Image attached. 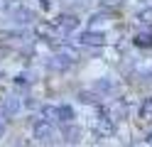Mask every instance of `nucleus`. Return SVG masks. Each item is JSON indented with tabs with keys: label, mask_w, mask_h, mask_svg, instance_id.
I'll use <instances>...</instances> for the list:
<instances>
[{
	"label": "nucleus",
	"mask_w": 152,
	"mask_h": 147,
	"mask_svg": "<svg viewBox=\"0 0 152 147\" xmlns=\"http://www.w3.org/2000/svg\"><path fill=\"white\" fill-rule=\"evenodd\" d=\"M74 61H76V59H74V52H71L69 47H64L61 52H56L49 61H47V66H49L52 71H66V69H69Z\"/></svg>",
	"instance_id": "obj_1"
},
{
	"label": "nucleus",
	"mask_w": 152,
	"mask_h": 147,
	"mask_svg": "<svg viewBox=\"0 0 152 147\" xmlns=\"http://www.w3.org/2000/svg\"><path fill=\"white\" fill-rule=\"evenodd\" d=\"M54 132H56V125L42 120V118H37L34 125H32V135H34V140H39V142H49L54 137Z\"/></svg>",
	"instance_id": "obj_2"
},
{
	"label": "nucleus",
	"mask_w": 152,
	"mask_h": 147,
	"mask_svg": "<svg viewBox=\"0 0 152 147\" xmlns=\"http://www.w3.org/2000/svg\"><path fill=\"white\" fill-rule=\"evenodd\" d=\"M81 49H101L106 44V37L101 32H93V29H86V32H81V37L76 39Z\"/></svg>",
	"instance_id": "obj_3"
},
{
	"label": "nucleus",
	"mask_w": 152,
	"mask_h": 147,
	"mask_svg": "<svg viewBox=\"0 0 152 147\" xmlns=\"http://www.w3.org/2000/svg\"><path fill=\"white\" fill-rule=\"evenodd\" d=\"M52 25H54V29H56L61 37H66V34H71L74 29L79 27V17H74V15H59Z\"/></svg>",
	"instance_id": "obj_4"
},
{
	"label": "nucleus",
	"mask_w": 152,
	"mask_h": 147,
	"mask_svg": "<svg viewBox=\"0 0 152 147\" xmlns=\"http://www.w3.org/2000/svg\"><path fill=\"white\" fill-rule=\"evenodd\" d=\"M22 108V98L20 96H7L3 98V103H0V118H15L20 113Z\"/></svg>",
	"instance_id": "obj_5"
},
{
	"label": "nucleus",
	"mask_w": 152,
	"mask_h": 147,
	"mask_svg": "<svg viewBox=\"0 0 152 147\" xmlns=\"http://www.w3.org/2000/svg\"><path fill=\"white\" fill-rule=\"evenodd\" d=\"M113 132H115V123L110 120V115H108L106 110H101L98 123H96V135H98V137H110Z\"/></svg>",
	"instance_id": "obj_6"
},
{
	"label": "nucleus",
	"mask_w": 152,
	"mask_h": 147,
	"mask_svg": "<svg viewBox=\"0 0 152 147\" xmlns=\"http://www.w3.org/2000/svg\"><path fill=\"white\" fill-rule=\"evenodd\" d=\"M32 20H34V12H32V10H27V7H17V10H15V22H17V25H30Z\"/></svg>",
	"instance_id": "obj_7"
},
{
	"label": "nucleus",
	"mask_w": 152,
	"mask_h": 147,
	"mask_svg": "<svg viewBox=\"0 0 152 147\" xmlns=\"http://www.w3.org/2000/svg\"><path fill=\"white\" fill-rule=\"evenodd\" d=\"M39 118L47 123H59V115H56V105H42V110H39Z\"/></svg>",
	"instance_id": "obj_8"
},
{
	"label": "nucleus",
	"mask_w": 152,
	"mask_h": 147,
	"mask_svg": "<svg viewBox=\"0 0 152 147\" xmlns=\"http://www.w3.org/2000/svg\"><path fill=\"white\" fill-rule=\"evenodd\" d=\"M56 115H59V123L61 125L74 123V108L71 105H59V108H56Z\"/></svg>",
	"instance_id": "obj_9"
},
{
	"label": "nucleus",
	"mask_w": 152,
	"mask_h": 147,
	"mask_svg": "<svg viewBox=\"0 0 152 147\" xmlns=\"http://www.w3.org/2000/svg\"><path fill=\"white\" fill-rule=\"evenodd\" d=\"M135 47H140V49H152V34H150V32H137V34H135Z\"/></svg>",
	"instance_id": "obj_10"
},
{
	"label": "nucleus",
	"mask_w": 152,
	"mask_h": 147,
	"mask_svg": "<svg viewBox=\"0 0 152 147\" xmlns=\"http://www.w3.org/2000/svg\"><path fill=\"white\" fill-rule=\"evenodd\" d=\"M76 135H79V130H76V127H74L71 123H66V125L61 127V137H64V140L74 142V140H76Z\"/></svg>",
	"instance_id": "obj_11"
},
{
	"label": "nucleus",
	"mask_w": 152,
	"mask_h": 147,
	"mask_svg": "<svg viewBox=\"0 0 152 147\" xmlns=\"http://www.w3.org/2000/svg\"><path fill=\"white\" fill-rule=\"evenodd\" d=\"M147 115H152V96L145 98L142 105H140V118H147Z\"/></svg>",
	"instance_id": "obj_12"
},
{
	"label": "nucleus",
	"mask_w": 152,
	"mask_h": 147,
	"mask_svg": "<svg viewBox=\"0 0 152 147\" xmlns=\"http://www.w3.org/2000/svg\"><path fill=\"white\" fill-rule=\"evenodd\" d=\"M79 101H83V103H93V101H96V96L88 93V91H83V93H79Z\"/></svg>",
	"instance_id": "obj_13"
},
{
	"label": "nucleus",
	"mask_w": 152,
	"mask_h": 147,
	"mask_svg": "<svg viewBox=\"0 0 152 147\" xmlns=\"http://www.w3.org/2000/svg\"><path fill=\"white\" fill-rule=\"evenodd\" d=\"M17 86H22V83H30V78H27V74H20L17 76V81H15Z\"/></svg>",
	"instance_id": "obj_14"
},
{
	"label": "nucleus",
	"mask_w": 152,
	"mask_h": 147,
	"mask_svg": "<svg viewBox=\"0 0 152 147\" xmlns=\"http://www.w3.org/2000/svg\"><path fill=\"white\" fill-rule=\"evenodd\" d=\"M3 130H5V123H3V118H0V135H3Z\"/></svg>",
	"instance_id": "obj_15"
},
{
	"label": "nucleus",
	"mask_w": 152,
	"mask_h": 147,
	"mask_svg": "<svg viewBox=\"0 0 152 147\" xmlns=\"http://www.w3.org/2000/svg\"><path fill=\"white\" fill-rule=\"evenodd\" d=\"M147 140H150V142H152V130H150V137H147Z\"/></svg>",
	"instance_id": "obj_16"
}]
</instances>
